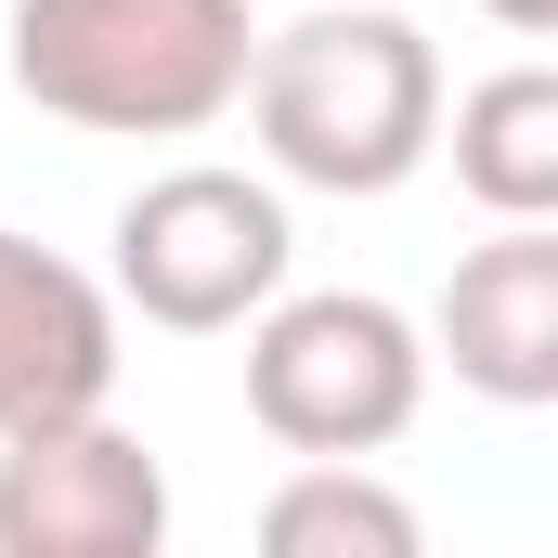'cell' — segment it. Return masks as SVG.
Here are the masks:
<instances>
[{
  "mask_svg": "<svg viewBox=\"0 0 558 558\" xmlns=\"http://www.w3.org/2000/svg\"><path fill=\"white\" fill-rule=\"evenodd\" d=\"M247 131L286 182L312 195H403L441 143V52L416 13L377 0H312L299 26H274L247 52Z\"/></svg>",
  "mask_w": 558,
  "mask_h": 558,
  "instance_id": "6da1fadb",
  "label": "cell"
},
{
  "mask_svg": "<svg viewBox=\"0 0 558 558\" xmlns=\"http://www.w3.org/2000/svg\"><path fill=\"white\" fill-rule=\"evenodd\" d=\"M247 0H13V92L105 143H195L247 92Z\"/></svg>",
  "mask_w": 558,
  "mask_h": 558,
  "instance_id": "7a4b0ae2",
  "label": "cell"
},
{
  "mask_svg": "<svg viewBox=\"0 0 558 558\" xmlns=\"http://www.w3.org/2000/svg\"><path fill=\"white\" fill-rule=\"evenodd\" d=\"M428 403V338L416 312L364 299V286H312L247 312V416L286 454H390Z\"/></svg>",
  "mask_w": 558,
  "mask_h": 558,
  "instance_id": "3957f363",
  "label": "cell"
},
{
  "mask_svg": "<svg viewBox=\"0 0 558 558\" xmlns=\"http://www.w3.org/2000/svg\"><path fill=\"white\" fill-rule=\"evenodd\" d=\"M299 274V221L274 182L247 169H156L118 208V312L169 325V338H234L274 286Z\"/></svg>",
  "mask_w": 558,
  "mask_h": 558,
  "instance_id": "277c9868",
  "label": "cell"
},
{
  "mask_svg": "<svg viewBox=\"0 0 558 558\" xmlns=\"http://www.w3.org/2000/svg\"><path fill=\"white\" fill-rule=\"evenodd\" d=\"M156 546H169V468L118 416L0 441V558H156Z\"/></svg>",
  "mask_w": 558,
  "mask_h": 558,
  "instance_id": "5b68a950",
  "label": "cell"
},
{
  "mask_svg": "<svg viewBox=\"0 0 558 558\" xmlns=\"http://www.w3.org/2000/svg\"><path fill=\"white\" fill-rule=\"evenodd\" d=\"M105 403H118V299L39 234H0V441Z\"/></svg>",
  "mask_w": 558,
  "mask_h": 558,
  "instance_id": "8992f818",
  "label": "cell"
},
{
  "mask_svg": "<svg viewBox=\"0 0 558 558\" xmlns=\"http://www.w3.org/2000/svg\"><path fill=\"white\" fill-rule=\"evenodd\" d=\"M428 338H441L454 390H481V403H507V416L558 403V221H494V234L454 260Z\"/></svg>",
  "mask_w": 558,
  "mask_h": 558,
  "instance_id": "52a82bcc",
  "label": "cell"
},
{
  "mask_svg": "<svg viewBox=\"0 0 558 558\" xmlns=\"http://www.w3.org/2000/svg\"><path fill=\"white\" fill-rule=\"evenodd\" d=\"M454 182L494 221H558V65H494L454 105Z\"/></svg>",
  "mask_w": 558,
  "mask_h": 558,
  "instance_id": "ba28073f",
  "label": "cell"
},
{
  "mask_svg": "<svg viewBox=\"0 0 558 558\" xmlns=\"http://www.w3.org/2000/svg\"><path fill=\"white\" fill-rule=\"evenodd\" d=\"M274 558H416V507L377 481V454H299L274 507H260Z\"/></svg>",
  "mask_w": 558,
  "mask_h": 558,
  "instance_id": "9c48e42d",
  "label": "cell"
},
{
  "mask_svg": "<svg viewBox=\"0 0 558 558\" xmlns=\"http://www.w3.org/2000/svg\"><path fill=\"white\" fill-rule=\"evenodd\" d=\"M481 13H494V26H520V39H546V26H558V0H481Z\"/></svg>",
  "mask_w": 558,
  "mask_h": 558,
  "instance_id": "30bf717a",
  "label": "cell"
}]
</instances>
